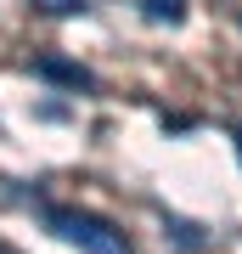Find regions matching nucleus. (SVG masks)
<instances>
[{
  "instance_id": "39448f33",
  "label": "nucleus",
  "mask_w": 242,
  "mask_h": 254,
  "mask_svg": "<svg viewBox=\"0 0 242 254\" xmlns=\"http://www.w3.org/2000/svg\"><path fill=\"white\" fill-rule=\"evenodd\" d=\"M45 17H73V11H85V0H34Z\"/></svg>"
},
{
  "instance_id": "f03ea898",
  "label": "nucleus",
  "mask_w": 242,
  "mask_h": 254,
  "mask_svg": "<svg viewBox=\"0 0 242 254\" xmlns=\"http://www.w3.org/2000/svg\"><path fill=\"white\" fill-rule=\"evenodd\" d=\"M34 79H51V85H62V91H90V68H79V63H68V57H34Z\"/></svg>"
},
{
  "instance_id": "7ed1b4c3",
  "label": "nucleus",
  "mask_w": 242,
  "mask_h": 254,
  "mask_svg": "<svg viewBox=\"0 0 242 254\" xmlns=\"http://www.w3.org/2000/svg\"><path fill=\"white\" fill-rule=\"evenodd\" d=\"M141 17L146 23H180V17H186V0H141Z\"/></svg>"
},
{
  "instance_id": "20e7f679",
  "label": "nucleus",
  "mask_w": 242,
  "mask_h": 254,
  "mask_svg": "<svg viewBox=\"0 0 242 254\" xmlns=\"http://www.w3.org/2000/svg\"><path fill=\"white\" fill-rule=\"evenodd\" d=\"M169 237H175L180 249H203V232L192 226V220H169Z\"/></svg>"
},
{
  "instance_id": "423d86ee",
  "label": "nucleus",
  "mask_w": 242,
  "mask_h": 254,
  "mask_svg": "<svg viewBox=\"0 0 242 254\" xmlns=\"http://www.w3.org/2000/svg\"><path fill=\"white\" fill-rule=\"evenodd\" d=\"M237 158H242V130H237Z\"/></svg>"
},
{
  "instance_id": "f257e3e1",
  "label": "nucleus",
  "mask_w": 242,
  "mask_h": 254,
  "mask_svg": "<svg viewBox=\"0 0 242 254\" xmlns=\"http://www.w3.org/2000/svg\"><path fill=\"white\" fill-rule=\"evenodd\" d=\"M45 226H51L62 243H73L79 254H130L124 232L113 220L90 215V209H68V203H45Z\"/></svg>"
}]
</instances>
